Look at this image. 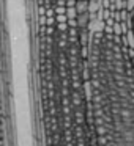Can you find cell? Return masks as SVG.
I'll list each match as a JSON object with an SVG mask.
<instances>
[{"label": "cell", "mask_w": 134, "mask_h": 146, "mask_svg": "<svg viewBox=\"0 0 134 146\" xmlns=\"http://www.w3.org/2000/svg\"><path fill=\"white\" fill-rule=\"evenodd\" d=\"M76 14H77V10H74V8H70V10H68V16H70L71 19H74Z\"/></svg>", "instance_id": "1"}, {"label": "cell", "mask_w": 134, "mask_h": 146, "mask_svg": "<svg viewBox=\"0 0 134 146\" xmlns=\"http://www.w3.org/2000/svg\"><path fill=\"white\" fill-rule=\"evenodd\" d=\"M85 5H87V3H79V7H77V13H80L82 10H85V8H87Z\"/></svg>", "instance_id": "2"}, {"label": "cell", "mask_w": 134, "mask_h": 146, "mask_svg": "<svg viewBox=\"0 0 134 146\" xmlns=\"http://www.w3.org/2000/svg\"><path fill=\"white\" fill-rule=\"evenodd\" d=\"M57 21H60V22H65V21H66V16H65V14H60V16H57Z\"/></svg>", "instance_id": "3"}]
</instances>
